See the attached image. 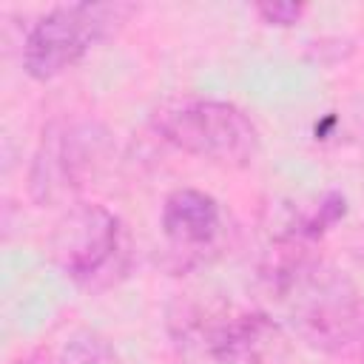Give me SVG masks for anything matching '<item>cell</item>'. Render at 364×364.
<instances>
[{"instance_id":"obj_1","label":"cell","mask_w":364,"mask_h":364,"mask_svg":"<svg viewBox=\"0 0 364 364\" xmlns=\"http://www.w3.org/2000/svg\"><path fill=\"white\" fill-rule=\"evenodd\" d=\"M262 282L310 347L355 355L364 344L358 290L338 267L313 256L299 239L279 242V250L262 267Z\"/></svg>"},{"instance_id":"obj_2","label":"cell","mask_w":364,"mask_h":364,"mask_svg":"<svg viewBox=\"0 0 364 364\" xmlns=\"http://www.w3.org/2000/svg\"><path fill=\"white\" fill-rule=\"evenodd\" d=\"M136 9L131 3H65L46 11L23 40V68L54 80L77 65L100 40L114 34Z\"/></svg>"},{"instance_id":"obj_3","label":"cell","mask_w":364,"mask_h":364,"mask_svg":"<svg viewBox=\"0 0 364 364\" xmlns=\"http://www.w3.org/2000/svg\"><path fill=\"white\" fill-rule=\"evenodd\" d=\"M51 256L60 270L85 290H102L128 273V233L117 213L102 205L71 208L54 236Z\"/></svg>"},{"instance_id":"obj_4","label":"cell","mask_w":364,"mask_h":364,"mask_svg":"<svg viewBox=\"0 0 364 364\" xmlns=\"http://www.w3.org/2000/svg\"><path fill=\"white\" fill-rule=\"evenodd\" d=\"M156 128L179 151L216 165H247L259 151V131L250 117L222 100L176 102L156 117Z\"/></svg>"},{"instance_id":"obj_5","label":"cell","mask_w":364,"mask_h":364,"mask_svg":"<svg viewBox=\"0 0 364 364\" xmlns=\"http://www.w3.org/2000/svg\"><path fill=\"white\" fill-rule=\"evenodd\" d=\"M111 136L97 122H54L37 145L28 191L43 205H57L74 196L105 162Z\"/></svg>"},{"instance_id":"obj_6","label":"cell","mask_w":364,"mask_h":364,"mask_svg":"<svg viewBox=\"0 0 364 364\" xmlns=\"http://www.w3.org/2000/svg\"><path fill=\"white\" fill-rule=\"evenodd\" d=\"M182 327L216 364H279L287 355L284 333L267 313H208L205 318H182Z\"/></svg>"},{"instance_id":"obj_7","label":"cell","mask_w":364,"mask_h":364,"mask_svg":"<svg viewBox=\"0 0 364 364\" xmlns=\"http://www.w3.org/2000/svg\"><path fill=\"white\" fill-rule=\"evenodd\" d=\"M159 222L168 245L188 259H205V253L216 247L225 228L219 202L196 188H176L168 193Z\"/></svg>"},{"instance_id":"obj_8","label":"cell","mask_w":364,"mask_h":364,"mask_svg":"<svg viewBox=\"0 0 364 364\" xmlns=\"http://www.w3.org/2000/svg\"><path fill=\"white\" fill-rule=\"evenodd\" d=\"M108 355V347L102 344V338L85 333V336H74L57 355L54 364H100Z\"/></svg>"},{"instance_id":"obj_9","label":"cell","mask_w":364,"mask_h":364,"mask_svg":"<svg viewBox=\"0 0 364 364\" xmlns=\"http://www.w3.org/2000/svg\"><path fill=\"white\" fill-rule=\"evenodd\" d=\"M259 17L267 26H293L301 20L304 14V3H293V0H273V3H259L256 6Z\"/></svg>"},{"instance_id":"obj_10","label":"cell","mask_w":364,"mask_h":364,"mask_svg":"<svg viewBox=\"0 0 364 364\" xmlns=\"http://www.w3.org/2000/svg\"><path fill=\"white\" fill-rule=\"evenodd\" d=\"M355 253H358V256L364 259V228L358 230V242H355Z\"/></svg>"},{"instance_id":"obj_11","label":"cell","mask_w":364,"mask_h":364,"mask_svg":"<svg viewBox=\"0 0 364 364\" xmlns=\"http://www.w3.org/2000/svg\"><path fill=\"white\" fill-rule=\"evenodd\" d=\"M355 358H358V361H361V364H364V344H361V347H358V350H355Z\"/></svg>"}]
</instances>
